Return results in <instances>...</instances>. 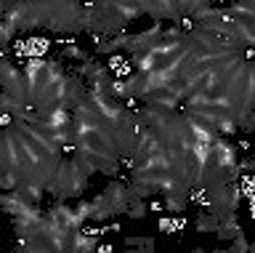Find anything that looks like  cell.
Listing matches in <instances>:
<instances>
[{
  "instance_id": "obj_1",
  "label": "cell",
  "mask_w": 255,
  "mask_h": 253,
  "mask_svg": "<svg viewBox=\"0 0 255 253\" xmlns=\"http://www.w3.org/2000/svg\"><path fill=\"white\" fill-rule=\"evenodd\" d=\"M93 171L80 160V155L72 149L69 157H61L59 163V171L48 187V195H53L56 200H69V197H80L85 192L88 181H91Z\"/></svg>"
},
{
  "instance_id": "obj_2",
  "label": "cell",
  "mask_w": 255,
  "mask_h": 253,
  "mask_svg": "<svg viewBox=\"0 0 255 253\" xmlns=\"http://www.w3.org/2000/svg\"><path fill=\"white\" fill-rule=\"evenodd\" d=\"M0 83H3V93L11 96L21 104L32 107V91H29V80H27V72L19 69L11 59H3L0 61Z\"/></svg>"
},
{
  "instance_id": "obj_3",
  "label": "cell",
  "mask_w": 255,
  "mask_h": 253,
  "mask_svg": "<svg viewBox=\"0 0 255 253\" xmlns=\"http://www.w3.org/2000/svg\"><path fill=\"white\" fill-rule=\"evenodd\" d=\"M96 197L112 211V216H123L135 200H141V197L135 195V189L130 184H123V181H109Z\"/></svg>"
},
{
  "instance_id": "obj_4",
  "label": "cell",
  "mask_w": 255,
  "mask_h": 253,
  "mask_svg": "<svg viewBox=\"0 0 255 253\" xmlns=\"http://www.w3.org/2000/svg\"><path fill=\"white\" fill-rule=\"evenodd\" d=\"M202 192H205V203L210 205L213 211H218L221 216L237 213V208H239V200H242V195H239L237 181H226V184L207 187V189H202Z\"/></svg>"
},
{
  "instance_id": "obj_5",
  "label": "cell",
  "mask_w": 255,
  "mask_h": 253,
  "mask_svg": "<svg viewBox=\"0 0 255 253\" xmlns=\"http://www.w3.org/2000/svg\"><path fill=\"white\" fill-rule=\"evenodd\" d=\"M215 235H218V240H223V243H231L237 235H242V224L237 221V213L221 216V224L215 229Z\"/></svg>"
},
{
  "instance_id": "obj_6",
  "label": "cell",
  "mask_w": 255,
  "mask_h": 253,
  "mask_svg": "<svg viewBox=\"0 0 255 253\" xmlns=\"http://www.w3.org/2000/svg\"><path fill=\"white\" fill-rule=\"evenodd\" d=\"M191 200V192H162V205L167 213L178 216V213L186 211V205Z\"/></svg>"
},
{
  "instance_id": "obj_7",
  "label": "cell",
  "mask_w": 255,
  "mask_h": 253,
  "mask_svg": "<svg viewBox=\"0 0 255 253\" xmlns=\"http://www.w3.org/2000/svg\"><path fill=\"white\" fill-rule=\"evenodd\" d=\"M218 224H221V213L210 208V211H202V213L197 216L194 229H197V232H202V235H215Z\"/></svg>"
},
{
  "instance_id": "obj_8",
  "label": "cell",
  "mask_w": 255,
  "mask_h": 253,
  "mask_svg": "<svg viewBox=\"0 0 255 253\" xmlns=\"http://www.w3.org/2000/svg\"><path fill=\"white\" fill-rule=\"evenodd\" d=\"M61 59H69V61H77V64H85V61H91V53H88L83 45L69 43V45H64V48H61Z\"/></svg>"
},
{
  "instance_id": "obj_9",
  "label": "cell",
  "mask_w": 255,
  "mask_h": 253,
  "mask_svg": "<svg viewBox=\"0 0 255 253\" xmlns=\"http://www.w3.org/2000/svg\"><path fill=\"white\" fill-rule=\"evenodd\" d=\"M99 235H83V229L77 232V243H75V253H85V251H96L99 248Z\"/></svg>"
},
{
  "instance_id": "obj_10",
  "label": "cell",
  "mask_w": 255,
  "mask_h": 253,
  "mask_svg": "<svg viewBox=\"0 0 255 253\" xmlns=\"http://www.w3.org/2000/svg\"><path fill=\"white\" fill-rule=\"evenodd\" d=\"M16 29H19V27H16V21H11V19H3V21H0V45H3V48H8V45H11Z\"/></svg>"
},
{
  "instance_id": "obj_11",
  "label": "cell",
  "mask_w": 255,
  "mask_h": 253,
  "mask_svg": "<svg viewBox=\"0 0 255 253\" xmlns=\"http://www.w3.org/2000/svg\"><path fill=\"white\" fill-rule=\"evenodd\" d=\"M125 245L128 248H138V251H151L154 248V240L143 237V235H130V237H125Z\"/></svg>"
},
{
  "instance_id": "obj_12",
  "label": "cell",
  "mask_w": 255,
  "mask_h": 253,
  "mask_svg": "<svg viewBox=\"0 0 255 253\" xmlns=\"http://www.w3.org/2000/svg\"><path fill=\"white\" fill-rule=\"evenodd\" d=\"M146 213H149V205H146L143 197H141V200H135L130 208H128V216H130V219H143Z\"/></svg>"
},
{
  "instance_id": "obj_13",
  "label": "cell",
  "mask_w": 255,
  "mask_h": 253,
  "mask_svg": "<svg viewBox=\"0 0 255 253\" xmlns=\"http://www.w3.org/2000/svg\"><path fill=\"white\" fill-rule=\"evenodd\" d=\"M229 248L234 251V253H247V251H255L253 245L247 243V237H245V235H237L234 240H231V245H229Z\"/></svg>"
}]
</instances>
